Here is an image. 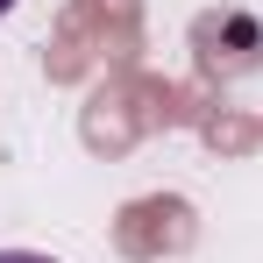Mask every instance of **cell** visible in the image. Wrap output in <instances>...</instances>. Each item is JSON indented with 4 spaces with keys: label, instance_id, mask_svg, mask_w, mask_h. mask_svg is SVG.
<instances>
[{
    "label": "cell",
    "instance_id": "cell-1",
    "mask_svg": "<svg viewBox=\"0 0 263 263\" xmlns=\"http://www.w3.org/2000/svg\"><path fill=\"white\" fill-rule=\"evenodd\" d=\"M0 263H50V256H36V249H0Z\"/></svg>",
    "mask_w": 263,
    "mask_h": 263
},
{
    "label": "cell",
    "instance_id": "cell-2",
    "mask_svg": "<svg viewBox=\"0 0 263 263\" xmlns=\"http://www.w3.org/2000/svg\"><path fill=\"white\" fill-rule=\"evenodd\" d=\"M7 7H14V0H0V14H7Z\"/></svg>",
    "mask_w": 263,
    "mask_h": 263
}]
</instances>
